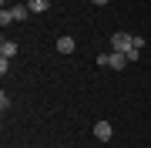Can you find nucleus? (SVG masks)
I'll list each match as a JSON object with an SVG mask.
<instances>
[{
	"label": "nucleus",
	"mask_w": 151,
	"mask_h": 148,
	"mask_svg": "<svg viewBox=\"0 0 151 148\" xmlns=\"http://www.w3.org/2000/svg\"><path fill=\"white\" fill-rule=\"evenodd\" d=\"M131 37H134V34H128V30H118V34L111 37V47H114V51H121V54H128V51H131Z\"/></svg>",
	"instance_id": "obj_1"
},
{
	"label": "nucleus",
	"mask_w": 151,
	"mask_h": 148,
	"mask_svg": "<svg viewBox=\"0 0 151 148\" xmlns=\"http://www.w3.org/2000/svg\"><path fill=\"white\" fill-rule=\"evenodd\" d=\"M94 135H97V142H111V135H114L111 121H97V125H94Z\"/></svg>",
	"instance_id": "obj_2"
},
{
	"label": "nucleus",
	"mask_w": 151,
	"mask_h": 148,
	"mask_svg": "<svg viewBox=\"0 0 151 148\" xmlns=\"http://www.w3.org/2000/svg\"><path fill=\"white\" fill-rule=\"evenodd\" d=\"M27 7H30V14H47L50 0H27Z\"/></svg>",
	"instance_id": "obj_3"
},
{
	"label": "nucleus",
	"mask_w": 151,
	"mask_h": 148,
	"mask_svg": "<svg viewBox=\"0 0 151 148\" xmlns=\"http://www.w3.org/2000/svg\"><path fill=\"white\" fill-rule=\"evenodd\" d=\"M10 14H14V24L17 20H27V17H30V7L27 4H17V7H10Z\"/></svg>",
	"instance_id": "obj_4"
},
{
	"label": "nucleus",
	"mask_w": 151,
	"mask_h": 148,
	"mask_svg": "<svg viewBox=\"0 0 151 148\" xmlns=\"http://www.w3.org/2000/svg\"><path fill=\"white\" fill-rule=\"evenodd\" d=\"M74 47H77V44H74V37H67V34H64V37H57V51H60V54H70Z\"/></svg>",
	"instance_id": "obj_5"
},
{
	"label": "nucleus",
	"mask_w": 151,
	"mask_h": 148,
	"mask_svg": "<svg viewBox=\"0 0 151 148\" xmlns=\"http://www.w3.org/2000/svg\"><path fill=\"white\" fill-rule=\"evenodd\" d=\"M111 67H114V71H124V67H128V57H124L121 51H114V54H111Z\"/></svg>",
	"instance_id": "obj_6"
},
{
	"label": "nucleus",
	"mask_w": 151,
	"mask_h": 148,
	"mask_svg": "<svg viewBox=\"0 0 151 148\" xmlns=\"http://www.w3.org/2000/svg\"><path fill=\"white\" fill-rule=\"evenodd\" d=\"M17 54V44H14V40H4V44H0V57H7V61H10Z\"/></svg>",
	"instance_id": "obj_7"
},
{
	"label": "nucleus",
	"mask_w": 151,
	"mask_h": 148,
	"mask_svg": "<svg viewBox=\"0 0 151 148\" xmlns=\"http://www.w3.org/2000/svg\"><path fill=\"white\" fill-rule=\"evenodd\" d=\"M0 24H4V27H7V24H14V14L7 10V7H4V10H0Z\"/></svg>",
	"instance_id": "obj_8"
},
{
	"label": "nucleus",
	"mask_w": 151,
	"mask_h": 148,
	"mask_svg": "<svg viewBox=\"0 0 151 148\" xmlns=\"http://www.w3.org/2000/svg\"><path fill=\"white\" fill-rule=\"evenodd\" d=\"M131 47L141 51V47H145V37H141V34H134V37H131Z\"/></svg>",
	"instance_id": "obj_9"
},
{
	"label": "nucleus",
	"mask_w": 151,
	"mask_h": 148,
	"mask_svg": "<svg viewBox=\"0 0 151 148\" xmlns=\"http://www.w3.org/2000/svg\"><path fill=\"white\" fill-rule=\"evenodd\" d=\"M124 57H128V64H134V61L141 57V51H134V47H131V51H128V54H124Z\"/></svg>",
	"instance_id": "obj_10"
},
{
	"label": "nucleus",
	"mask_w": 151,
	"mask_h": 148,
	"mask_svg": "<svg viewBox=\"0 0 151 148\" xmlns=\"http://www.w3.org/2000/svg\"><path fill=\"white\" fill-rule=\"evenodd\" d=\"M91 4H97V7H104V4H108V0H91Z\"/></svg>",
	"instance_id": "obj_11"
}]
</instances>
